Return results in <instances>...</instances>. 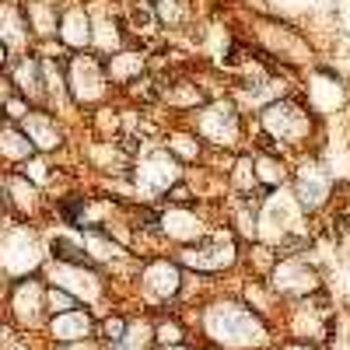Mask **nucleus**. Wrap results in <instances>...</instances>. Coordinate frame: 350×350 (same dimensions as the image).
Instances as JSON below:
<instances>
[{
    "mask_svg": "<svg viewBox=\"0 0 350 350\" xmlns=\"http://www.w3.org/2000/svg\"><path fill=\"white\" fill-rule=\"evenodd\" d=\"M53 256H63V263H74V266H91V259L81 252V249H74L70 242H53Z\"/></svg>",
    "mask_w": 350,
    "mask_h": 350,
    "instance_id": "obj_1",
    "label": "nucleus"
},
{
    "mask_svg": "<svg viewBox=\"0 0 350 350\" xmlns=\"http://www.w3.org/2000/svg\"><path fill=\"white\" fill-rule=\"evenodd\" d=\"M77 210H81V203H77V200H70V203H67V207H63V214H67V217H70V221H74V217H77Z\"/></svg>",
    "mask_w": 350,
    "mask_h": 350,
    "instance_id": "obj_2",
    "label": "nucleus"
}]
</instances>
